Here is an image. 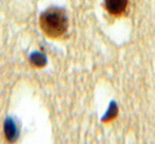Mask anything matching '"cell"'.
<instances>
[{"mask_svg": "<svg viewBox=\"0 0 155 144\" xmlns=\"http://www.w3.org/2000/svg\"><path fill=\"white\" fill-rule=\"evenodd\" d=\"M117 112H118V107H117L116 103H110V108L108 110L106 111V114H104V117L102 118V121L103 122H108V121H112L115 117L117 116Z\"/></svg>", "mask_w": 155, "mask_h": 144, "instance_id": "5", "label": "cell"}, {"mask_svg": "<svg viewBox=\"0 0 155 144\" xmlns=\"http://www.w3.org/2000/svg\"><path fill=\"white\" fill-rule=\"evenodd\" d=\"M105 9L112 15H120L127 7V0H105Z\"/></svg>", "mask_w": 155, "mask_h": 144, "instance_id": "2", "label": "cell"}, {"mask_svg": "<svg viewBox=\"0 0 155 144\" xmlns=\"http://www.w3.org/2000/svg\"><path fill=\"white\" fill-rule=\"evenodd\" d=\"M5 133L9 141H15L18 137V128L16 122L12 118H8L5 122Z\"/></svg>", "mask_w": 155, "mask_h": 144, "instance_id": "3", "label": "cell"}, {"mask_svg": "<svg viewBox=\"0 0 155 144\" xmlns=\"http://www.w3.org/2000/svg\"><path fill=\"white\" fill-rule=\"evenodd\" d=\"M30 62L35 67H38V68H41V67L46 66L47 64V58H46L45 54L41 53V52H34L30 55V58H29Z\"/></svg>", "mask_w": 155, "mask_h": 144, "instance_id": "4", "label": "cell"}, {"mask_svg": "<svg viewBox=\"0 0 155 144\" xmlns=\"http://www.w3.org/2000/svg\"><path fill=\"white\" fill-rule=\"evenodd\" d=\"M41 28L51 38L63 36L68 28V18L65 11L55 7L48 9L41 16Z\"/></svg>", "mask_w": 155, "mask_h": 144, "instance_id": "1", "label": "cell"}]
</instances>
